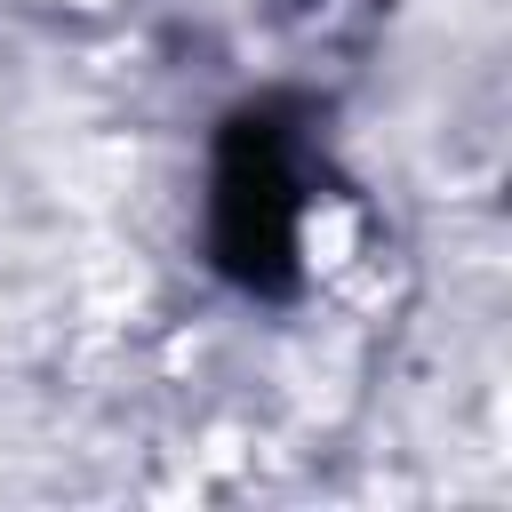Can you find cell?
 <instances>
[{"label": "cell", "instance_id": "cell-1", "mask_svg": "<svg viewBox=\"0 0 512 512\" xmlns=\"http://www.w3.org/2000/svg\"><path fill=\"white\" fill-rule=\"evenodd\" d=\"M216 264L240 288H288L296 280V240H304V200L288 168V136L272 120H232L216 152Z\"/></svg>", "mask_w": 512, "mask_h": 512}]
</instances>
